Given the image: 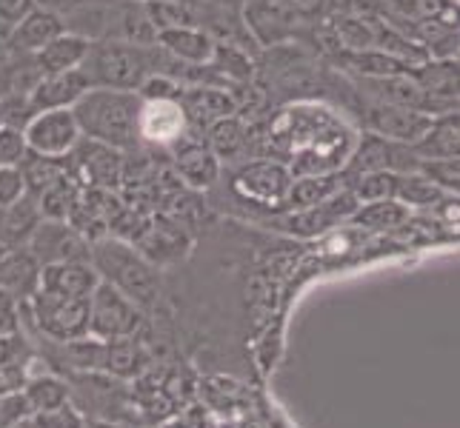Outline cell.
Instances as JSON below:
<instances>
[{"mask_svg": "<svg viewBox=\"0 0 460 428\" xmlns=\"http://www.w3.org/2000/svg\"><path fill=\"white\" fill-rule=\"evenodd\" d=\"M26 408H29V417L38 415V411H49L55 406L69 403V386L63 380L52 377V374H40V377H31L23 383L21 389Z\"/></svg>", "mask_w": 460, "mask_h": 428, "instance_id": "31", "label": "cell"}, {"mask_svg": "<svg viewBox=\"0 0 460 428\" xmlns=\"http://www.w3.org/2000/svg\"><path fill=\"white\" fill-rule=\"evenodd\" d=\"M161 428H217V420L209 408L203 406H189L178 415H172Z\"/></svg>", "mask_w": 460, "mask_h": 428, "instance_id": "39", "label": "cell"}, {"mask_svg": "<svg viewBox=\"0 0 460 428\" xmlns=\"http://www.w3.org/2000/svg\"><path fill=\"white\" fill-rule=\"evenodd\" d=\"M60 31H66V23L58 12L35 6L26 18L9 26V52L14 55H38L49 40H55Z\"/></svg>", "mask_w": 460, "mask_h": 428, "instance_id": "19", "label": "cell"}, {"mask_svg": "<svg viewBox=\"0 0 460 428\" xmlns=\"http://www.w3.org/2000/svg\"><path fill=\"white\" fill-rule=\"evenodd\" d=\"M31 423L38 428H89L86 417L72 403L55 406L49 411H38V415H31Z\"/></svg>", "mask_w": 460, "mask_h": 428, "instance_id": "37", "label": "cell"}, {"mask_svg": "<svg viewBox=\"0 0 460 428\" xmlns=\"http://www.w3.org/2000/svg\"><path fill=\"white\" fill-rule=\"evenodd\" d=\"M287 6L292 9L295 18H321L326 9V0H287Z\"/></svg>", "mask_w": 460, "mask_h": 428, "instance_id": "44", "label": "cell"}, {"mask_svg": "<svg viewBox=\"0 0 460 428\" xmlns=\"http://www.w3.org/2000/svg\"><path fill=\"white\" fill-rule=\"evenodd\" d=\"M295 14L287 0H252L246 6V26L263 46L283 40L292 31Z\"/></svg>", "mask_w": 460, "mask_h": 428, "instance_id": "22", "label": "cell"}, {"mask_svg": "<svg viewBox=\"0 0 460 428\" xmlns=\"http://www.w3.org/2000/svg\"><path fill=\"white\" fill-rule=\"evenodd\" d=\"M335 63L349 74H355L358 81L367 77H389V74H403L409 66L403 60L392 57L389 52L380 49H360V52H335Z\"/></svg>", "mask_w": 460, "mask_h": 428, "instance_id": "27", "label": "cell"}, {"mask_svg": "<svg viewBox=\"0 0 460 428\" xmlns=\"http://www.w3.org/2000/svg\"><path fill=\"white\" fill-rule=\"evenodd\" d=\"M161 66L157 43L140 46L129 40H92L81 63V72L92 89H120L137 92L152 72Z\"/></svg>", "mask_w": 460, "mask_h": 428, "instance_id": "3", "label": "cell"}, {"mask_svg": "<svg viewBox=\"0 0 460 428\" xmlns=\"http://www.w3.org/2000/svg\"><path fill=\"white\" fill-rule=\"evenodd\" d=\"M140 326H144V309L135 306L112 285H94V292L89 294V337L103 343L123 340L135 337Z\"/></svg>", "mask_w": 460, "mask_h": 428, "instance_id": "5", "label": "cell"}, {"mask_svg": "<svg viewBox=\"0 0 460 428\" xmlns=\"http://www.w3.org/2000/svg\"><path fill=\"white\" fill-rule=\"evenodd\" d=\"M181 106L189 120V129H209L212 123L224 120L229 115H237V100L224 86H203L189 83L181 92Z\"/></svg>", "mask_w": 460, "mask_h": 428, "instance_id": "15", "label": "cell"}, {"mask_svg": "<svg viewBox=\"0 0 460 428\" xmlns=\"http://www.w3.org/2000/svg\"><path fill=\"white\" fill-rule=\"evenodd\" d=\"M292 169L287 163H278V161H258V163H246L241 171H237V188L249 197V200H258V203H287L289 195V186H292Z\"/></svg>", "mask_w": 460, "mask_h": 428, "instance_id": "14", "label": "cell"}, {"mask_svg": "<svg viewBox=\"0 0 460 428\" xmlns=\"http://www.w3.org/2000/svg\"><path fill=\"white\" fill-rule=\"evenodd\" d=\"M457 146H460V126H457V112H452V115L432 118L429 129L411 143V152L418 154V161H440V157H457Z\"/></svg>", "mask_w": 460, "mask_h": 428, "instance_id": "25", "label": "cell"}, {"mask_svg": "<svg viewBox=\"0 0 460 428\" xmlns=\"http://www.w3.org/2000/svg\"><path fill=\"white\" fill-rule=\"evenodd\" d=\"M346 186L352 188L355 197L360 203H372V200H392L398 195V171L389 169H377V171H363L346 178Z\"/></svg>", "mask_w": 460, "mask_h": 428, "instance_id": "33", "label": "cell"}, {"mask_svg": "<svg viewBox=\"0 0 460 428\" xmlns=\"http://www.w3.org/2000/svg\"><path fill=\"white\" fill-rule=\"evenodd\" d=\"M432 115L418 112V109L392 106V103H372L367 109V129L377 137H386L394 143H406L411 146L426 129H429Z\"/></svg>", "mask_w": 460, "mask_h": 428, "instance_id": "13", "label": "cell"}, {"mask_svg": "<svg viewBox=\"0 0 460 428\" xmlns=\"http://www.w3.org/2000/svg\"><path fill=\"white\" fill-rule=\"evenodd\" d=\"M40 220H43L40 205L31 195H23L12 205H4V209H0V243H4L6 249L26 246Z\"/></svg>", "mask_w": 460, "mask_h": 428, "instance_id": "24", "label": "cell"}, {"mask_svg": "<svg viewBox=\"0 0 460 428\" xmlns=\"http://www.w3.org/2000/svg\"><path fill=\"white\" fill-rule=\"evenodd\" d=\"M66 157L72 161V169H69L72 178H81L92 188H106L109 192V188H115L120 183L123 152L106 146V143L81 137Z\"/></svg>", "mask_w": 460, "mask_h": 428, "instance_id": "9", "label": "cell"}, {"mask_svg": "<svg viewBox=\"0 0 460 428\" xmlns=\"http://www.w3.org/2000/svg\"><path fill=\"white\" fill-rule=\"evenodd\" d=\"M358 205H360V200L355 197V192L349 186H343L332 197H326L323 203L309 205V209H292V214L287 217V231H292L297 237L326 234L329 229H335V226L346 223V220H352Z\"/></svg>", "mask_w": 460, "mask_h": 428, "instance_id": "10", "label": "cell"}, {"mask_svg": "<svg viewBox=\"0 0 460 428\" xmlns=\"http://www.w3.org/2000/svg\"><path fill=\"white\" fill-rule=\"evenodd\" d=\"M409 77L426 94L432 118L457 112V57L452 60L426 57L423 63L409 69Z\"/></svg>", "mask_w": 460, "mask_h": 428, "instance_id": "11", "label": "cell"}, {"mask_svg": "<svg viewBox=\"0 0 460 428\" xmlns=\"http://www.w3.org/2000/svg\"><path fill=\"white\" fill-rule=\"evenodd\" d=\"M26 303L38 328L49 340L69 343L89 335V297H60L38 289Z\"/></svg>", "mask_w": 460, "mask_h": 428, "instance_id": "4", "label": "cell"}, {"mask_svg": "<svg viewBox=\"0 0 460 428\" xmlns=\"http://www.w3.org/2000/svg\"><path fill=\"white\" fill-rule=\"evenodd\" d=\"M23 137L31 154L66 157L84 135L77 129L72 109H46V112H35L26 120Z\"/></svg>", "mask_w": 460, "mask_h": 428, "instance_id": "7", "label": "cell"}, {"mask_svg": "<svg viewBox=\"0 0 460 428\" xmlns=\"http://www.w3.org/2000/svg\"><path fill=\"white\" fill-rule=\"evenodd\" d=\"M89 89L92 86L84 77V72L69 69V72L40 74V81L26 94V100L31 106V112H46V109H72Z\"/></svg>", "mask_w": 460, "mask_h": 428, "instance_id": "16", "label": "cell"}, {"mask_svg": "<svg viewBox=\"0 0 460 428\" xmlns=\"http://www.w3.org/2000/svg\"><path fill=\"white\" fill-rule=\"evenodd\" d=\"M4 251H6V246H4V243H0V258H4Z\"/></svg>", "mask_w": 460, "mask_h": 428, "instance_id": "46", "label": "cell"}, {"mask_svg": "<svg viewBox=\"0 0 460 428\" xmlns=\"http://www.w3.org/2000/svg\"><path fill=\"white\" fill-rule=\"evenodd\" d=\"M81 0H35V6H40V9H49V12H69V9H75Z\"/></svg>", "mask_w": 460, "mask_h": 428, "instance_id": "45", "label": "cell"}, {"mask_svg": "<svg viewBox=\"0 0 460 428\" xmlns=\"http://www.w3.org/2000/svg\"><path fill=\"white\" fill-rule=\"evenodd\" d=\"M206 146L215 152L217 161H234V157H241L249 146L246 123L237 115H229L224 120L212 123L209 129H206Z\"/></svg>", "mask_w": 460, "mask_h": 428, "instance_id": "28", "label": "cell"}, {"mask_svg": "<svg viewBox=\"0 0 460 428\" xmlns=\"http://www.w3.org/2000/svg\"><path fill=\"white\" fill-rule=\"evenodd\" d=\"M26 249L40 266L52 263H92V243L84 231H77L69 220L43 217L35 234L29 237Z\"/></svg>", "mask_w": 460, "mask_h": 428, "instance_id": "6", "label": "cell"}, {"mask_svg": "<svg viewBox=\"0 0 460 428\" xmlns=\"http://www.w3.org/2000/svg\"><path fill=\"white\" fill-rule=\"evenodd\" d=\"M101 283L92 263H52L40 266V292L60 297H89Z\"/></svg>", "mask_w": 460, "mask_h": 428, "instance_id": "21", "label": "cell"}, {"mask_svg": "<svg viewBox=\"0 0 460 428\" xmlns=\"http://www.w3.org/2000/svg\"><path fill=\"white\" fill-rule=\"evenodd\" d=\"M92 40L77 31H60L55 40H49L43 49L35 55V63L40 74H55V72H69L81 69V63L89 52Z\"/></svg>", "mask_w": 460, "mask_h": 428, "instance_id": "23", "label": "cell"}, {"mask_svg": "<svg viewBox=\"0 0 460 428\" xmlns=\"http://www.w3.org/2000/svg\"><path fill=\"white\" fill-rule=\"evenodd\" d=\"M92 268L101 283L112 285L135 306L146 309L161 297V272L152 260L120 237H101L92 243Z\"/></svg>", "mask_w": 460, "mask_h": 428, "instance_id": "2", "label": "cell"}, {"mask_svg": "<svg viewBox=\"0 0 460 428\" xmlns=\"http://www.w3.org/2000/svg\"><path fill=\"white\" fill-rule=\"evenodd\" d=\"M26 195V180L21 166H0V209Z\"/></svg>", "mask_w": 460, "mask_h": 428, "instance_id": "40", "label": "cell"}, {"mask_svg": "<svg viewBox=\"0 0 460 428\" xmlns=\"http://www.w3.org/2000/svg\"><path fill=\"white\" fill-rule=\"evenodd\" d=\"M40 285V263L35 255L21 249H6L0 258V294L14 300V303H26V300L38 292Z\"/></svg>", "mask_w": 460, "mask_h": 428, "instance_id": "18", "label": "cell"}, {"mask_svg": "<svg viewBox=\"0 0 460 428\" xmlns=\"http://www.w3.org/2000/svg\"><path fill=\"white\" fill-rule=\"evenodd\" d=\"M18 306L14 300L0 294V340H6L12 335H18L21 331V323H18Z\"/></svg>", "mask_w": 460, "mask_h": 428, "instance_id": "42", "label": "cell"}, {"mask_svg": "<svg viewBox=\"0 0 460 428\" xmlns=\"http://www.w3.org/2000/svg\"><path fill=\"white\" fill-rule=\"evenodd\" d=\"M343 186H346L343 171L295 174L292 186H289V195H287V205H292V209H309V205H317L326 197H332Z\"/></svg>", "mask_w": 460, "mask_h": 428, "instance_id": "26", "label": "cell"}, {"mask_svg": "<svg viewBox=\"0 0 460 428\" xmlns=\"http://www.w3.org/2000/svg\"><path fill=\"white\" fill-rule=\"evenodd\" d=\"M209 66L224 77L226 83H243L252 77V60L243 49H237V46L217 43Z\"/></svg>", "mask_w": 460, "mask_h": 428, "instance_id": "35", "label": "cell"}, {"mask_svg": "<svg viewBox=\"0 0 460 428\" xmlns=\"http://www.w3.org/2000/svg\"><path fill=\"white\" fill-rule=\"evenodd\" d=\"M409 220V209L401 200H372V203H360L355 214H352V223L363 226V229H372V231H386V229H398Z\"/></svg>", "mask_w": 460, "mask_h": 428, "instance_id": "30", "label": "cell"}, {"mask_svg": "<svg viewBox=\"0 0 460 428\" xmlns=\"http://www.w3.org/2000/svg\"><path fill=\"white\" fill-rule=\"evenodd\" d=\"M418 171L423 178H429L438 188H443L447 195H457L460 188V166L457 157H440V161H420Z\"/></svg>", "mask_w": 460, "mask_h": 428, "instance_id": "36", "label": "cell"}, {"mask_svg": "<svg viewBox=\"0 0 460 428\" xmlns=\"http://www.w3.org/2000/svg\"><path fill=\"white\" fill-rule=\"evenodd\" d=\"M26 417H29V408L21 391L0 394V428H12L14 423H21Z\"/></svg>", "mask_w": 460, "mask_h": 428, "instance_id": "41", "label": "cell"}, {"mask_svg": "<svg viewBox=\"0 0 460 428\" xmlns=\"http://www.w3.org/2000/svg\"><path fill=\"white\" fill-rule=\"evenodd\" d=\"M418 163H420L418 154L411 152V146H406V143H394V140L367 132L355 143V149L349 152L343 174L352 178V174L377 171V169H389V171L403 174V171H415Z\"/></svg>", "mask_w": 460, "mask_h": 428, "instance_id": "8", "label": "cell"}, {"mask_svg": "<svg viewBox=\"0 0 460 428\" xmlns=\"http://www.w3.org/2000/svg\"><path fill=\"white\" fill-rule=\"evenodd\" d=\"M174 169H178L181 180L192 188H209L220 178V161L215 152L206 146L203 140H183L174 143Z\"/></svg>", "mask_w": 460, "mask_h": 428, "instance_id": "20", "label": "cell"}, {"mask_svg": "<svg viewBox=\"0 0 460 428\" xmlns=\"http://www.w3.org/2000/svg\"><path fill=\"white\" fill-rule=\"evenodd\" d=\"M144 12L146 18L157 31L164 29H178V26H198L195 9L186 4V0H144Z\"/></svg>", "mask_w": 460, "mask_h": 428, "instance_id": "34", "label": "cell"}, {"mask_svg": "<svg viewBox=\"0 0 460 428\" xmlns=\"http://www.w3.org/2000/svg\"><path fill=\"white\" fill-rule=\"evenodd\" d=\"M29 154L23 129L18 126H0V166H21Z\"/></svg>", "mask_w": 460, "mask_h": 428, "instance_id": "38", "label": "cell"}, {"mask_svg": "<svg viewBox=\"0 0 460 428\" xmlns=\"http://www.w3.org/2000/svg\"><path fill=\"white\" fill-rule=\"evenodd\" d=\"M449 195L438 188L429 178H423V174L415 169V171H403L398 174V195L394 200H401L406 209H429V205H438L443 203Z\"/></svg>", "mask_w": 460, "mask_h": 428, "instance_id": "32", "label": "cell"}, {"mask_svg": "<svg viewBox=\"0 0 460 428\" xmlns=\"http://www.w3.org/2000/svg\"><path fill=\"white\" fill-rule=\"evenodd\" d=\"M35 9V0H0V23L14 26Z\"/></svg>", "mask_w": 460, "mask_h": 428, "instance_id": "43", "label": "cell"}, {"mask_svg": "<svg viewBox=\"0 0 460 428\" xmlns=\"http://www.w3.org/2000/svg\"><path fill=\"white\" fill-rule=\"evenodd\" d=\"M189 135L181 100H144L137 115V137L152 146H174Z\"/></svg>", "mask_w": 460, "mask_h": 428, "instance_id": "12", "label": "cell"}, {"mask_svg": "<svg viewBox=\"0 0 460 428\" xmlns=\"http://www.w3.org/2000/svg\"><path fill=\"white\" fill-rule=\"evenodd\" d=\"M144 369H146V354H144V348L135 343V337L103 343V366H101V371L115 374L120 380H129V377H137Z\"/></svg>", "mask_w": 460, "mask_h": 428, "instance_id": "29", "label": "cell"}, {"mask_svg": "<svg viewBox=\"0 0 460 428\" xmlns=\"http://www.w3.org/2000/svg\"><path fill=\"white\" fill-rule=\"evenodd\" d=\"M155 43L181 66H206L215 55L217 40L200 26H178L164 29L155 35Z\"/></svg>", "mask_w": 460, "mask_h": 428, "instance_id": "17", "label": "cell"}, {"mask_svg": "<svg viewBox=\"0 0 460 428\" xmlns=\"http://www.w3.org/2000/svg\"><path fill=\"white\" fill-rule=\"evenodd\" d=\"M137 92L120 89H89L81 100L72 106L77 129L84 137L98 140L118 152L135 149L137 137V115H140Z\"/></svg>", "mask_w": 460, "mask_h": 428, "instance_id": "1", "label": "cell"}]
</instances>
